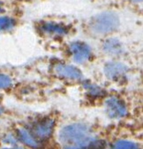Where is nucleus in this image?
Wrapping results in <instances>:
<instances>
[{"mask_svg": "<svg viewBox=\"0 0 143 149\" xmlns=\"http://www.w3.org/2000/svg\"><path fill=\"white\" fill-rule=\"evenodd\" d=\"M59 141L67 148L95 147V144L98 143L93 130L87 125L81 123L65 127L59 132Z\"/></svg>", "mask_w": 143, "mask_h": 149, "instance_id": "f257e3e1", "label": "nucleus"}, {"mask_svg": "<svg viewBox=\"0 0 143 149\" xmlns=\"http://www.w3.org/2000/svg\"><path fill=\"white\" fill-rule=\"evenodd\" d=\"M118 17L111 12H104L95 16L89 22L88 28L95 35H107L119 27Z\"/></svg>", "mask_w": 143, "mask_h": 149, "instance_id": "f03ea898", "label": "nucleus"}, {"mask_svg": "<svg viewBox=\"0 0 143 149\" xmlns=\"http://www.w3.org/2000/svg\"><path fill=\"white\" fill-rule=\"evenodd\" d=\"M55 123L52 118L45 117L33 121L27 128L33 139L40 143L42 141H47L53 134Z\"/></svg>", "mask_w": 143, "mask_h": 149, "instance_id": "7ed1b4c3", "label": "nucleus"}, {"mask_svg": "<svg viewBox=\"0 0 143 149\" xmlns=\"http://www.w3.org/2000/svg\"><path fill=\"white\" fill-rule=\"evenodd\" d=\"M69 52L73 60L78 64H84L88 61L92 56L90 47L83 42H74L70 45Z\"/></svg>", "mask_w": 143, "mask_h": 149, "instance_id": "20e7f679", "label": "nucleus"}, {"mask_svg": "<svg viewBox=\"0 0 143 149\" xmlns=\"http://www.w3.org/2000/svg\"><path fill=\"white\" fill-rule=\"evenodd\" d=\"M107 115L113 119H121L127 114V107L123 100L117 97H111L106 101Z\"/></svg>", "mask_w": 143, "mask_h": 149, "instance_id": "39448f33", "label": "nucleus"}, {"mask_svg": "<svg viewBox=\"0 0 143 149\" xmlns=\"http://www.w3.org/2000/svg\"><path fill=\"white\" fill-rule=\"evenodd\" d=\"M53 72L59 77L66 79L77 80L82 77V72L76 67L66 65V64H56L53 66Z\"/></svg>", "mask_w": 143, "mask_h": 149, "instance_id": "423d86ee", "label": "nucleus"}, {"mask_svg": "<svg viewBox=\"0 0 143 149\" xmlns=\"http://www.w3.org/2000/svg\"><path fill=\"white\" fill-rule=\"evenodd\" d=\"M39 31L42 33L50 36L61 37L68 33V28L65 24L55 22H45L40 24Z\"/></svg>", "mask_w": 143, "mask_h": 149, "instance_id": "0eeeda50", "label": "nucleus"}, {"mask_svg": "<svg viewBox=\"0 0 143 149\" xmlns=\"http://www.w3.org/2000/svg\"><path fill=\"white\" fill-rule=\"evenodd\" d=\"M126 67L120 63H110L105 67L106 74L108 78L116 79L126 73Z\"/></svg>", "mask_w": 143, "mask_h": 149, "instance_id": "6e6552de", "label": "nucleus"}, {"mask_svg": "<svg viewBox=\"0 0 143 149\" xmlns=\"http://www.w3.org/2000/svg\"><path fill=\"white\" fill-rule=\"evenodd\" d=\"M17 139H19L21 142L30 147H38L39 145V143H38L31 135L27 128H24V127L19 128L17 132Z\"/></svg>", "mask_w": 143, "mask_h": 149, "instance_id": "1a4fd4ad", "label": "nucleus"}, {"mask_svg": "<svg viewBox=\"0 0 143 149\" xmlns=\"http://www.w3.org/2000/svg\"><path fill=\"white\" fill-rule=\"evenodd\" d=\"M105 49L107 52L110 54H120L122 52V46L121 45L116 41V40H108L105 44Z\"/></svg>", "mask_w": 143, "mask_h": 149, "instance_id": "9d476101", "label": "nucleus"}, {"mask_svg": "<svg viewBox=\"0 0 143 149\" xmlns=\"http://www.w3.org/2000/svg\"><path fill=\"white\" fill-rule=\"evenodd\" d=\"M16 22L13 18L10 17H0V31H9L13 28Z\"/></svg>", "mask_w": 143, "mask_h": 149, "instance_id": "9b49d317", "label": "nucleus"}, {"mask_svg": "<svg viewBox=\"0 0 143 149\" xmlns=\"http://www.w3.org/2000/svg\"><path fill=\"white\" fill-rule=\"evenodd\" d=\"M114 148H138L139 146L129 141H117L114 143Z\"/></svg>", "mask_w": 143, "mask_h": 149, "instance_id": "f8f14e48", "label": "nucleus"}, {"mask_svg": "<svg viewBox=\"0 0 143 149\" xmlns=\"http://www.w3.org/2000/svg\"><path fill=\"white\" fill-rule=\"evenodd\" d=\"M11 84L12 80L8 75L0 73V90L9 88L11 86Z\"/></svg>", "mask_w": 143, "mask_h": 149, "instance_id": "ddd939ff", "label": "nucleus"}, {"mask_svg": "<svg viewBox=\"0 0 143 149\" xmlns=\"http://www.w3.org/2000/svg\"><path fill=\"white\" fill-rule=\"evenodd\" d=\"M3 10V7H2V3H0V12H1V10Z\"/></svg>", "mask_w": 143, "mask_h": 149, "instance_id": "4468645a", "label": "nucleus"}, {"mask_svg": "<svg viewBox=\"0 0 143 149\" xmlns=\"http://www.w3.org/2000/svg\"><path fill=\"white\" fill-rule=\"evenodd\" d=\"M1 113H2V107H1V106H0V114H1Z\"/></svg>", "mask_w": 143, "mask_h": 149, "instance_id": "2eb2a0df", "label": "nucleus"}]
</instances>
